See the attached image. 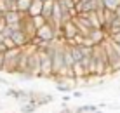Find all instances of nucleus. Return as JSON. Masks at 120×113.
Masks as SVG:
<instances>
[{"instance_id":"1","label":"nucleus","mask_w":120,"mask_h":113,"mask_svg":"<svg viewBox=\"0 0 120 113\" xmlns=\"http://www.w3.org/2000/svg\"><path fill=\"white\" fill-rule=\"evenodd\" d=\"M19 56H21V47L7 49V51L4 52V73L16 75L18 63H19Z\"/></svg>"},{"instance_id":"2","label":"nucleus","mask_w":120,"mask_h":113,"mask_svg":"<svg viewBox=\"0 0 120 113\" xmlns=\"http://www.w3.org/2000/svg\"><path fill=\"white\" fill-rule=\"evenodd\" d=\"M57 35H59V26H56L54 23L47 21L44 26H40L37 30V35L33 40H40V42H54L57 40Z\"/></svg>"},{"instance_id":"3","label":"nucleus","mask_w":120,"mask_h":113,"mask_svg":"<svg viewBox=\"0 0 120 113\" xmlns=\"http://www.w3.org/2000/svg\"><path fill=\"white\" fill-rule=\"evenodd\" d=\"M40 52V78H52L54 68H52V54L49 51H38Z\"/></svg>"},{"instance_id":"4","label":"nucleus","mask_w":120,"mask_h":113,"mask_svg":"<svg viewBox=\"0 0 120 113\" xmlns=\"http://www.w3.org/2000/svg\"><path fill=\"white\" fill-rule=\"evenodd\" d=\"M28 75L31 78H40V52L35 47L30 49L28 56Z\"/></svg>"},{"instance_id":"5","label":"nucleus","mask_w":120,"mask_h":113,"mask_svg":"<svg viewBox=\"0 0 120 113\" xmlns=\"http://www.w3.org/2000/svg\"><path fill=\"white\" fill-rule=\"evenodd\" d=\"M31 103H35L37 106H45V104L52 103L54 101V96L52 94H45V92H37V90H31V98H30Z\"/></svg>"},{"instance_id":"6","label":"nucleus","mask_w":120,"mask_h":113,"mask_svg":"<svg viewBox=\"0 0 120 113\" xmlns=\"http://www.w3.org/2000/svg\"><path fill=\"white\" fill-rule=\"evenodd\" d=\"M21 30L26 33V35L30 37L31 40L35 38V35H37V26L33 24L31 16H28V14H24V16H23V19H21Z\"/></svg>"},{"instance_id":"7","label":"nucleus","mask_w":120,"mask_h":113,"mask_svg":"<svg viewBox=\"0 0 120 113\" xmlns=\"http://www.w3.org/2000/svg\"><path fill=\"white\" fill-rule=\"evenodd\" d=\"M24 14H26V12H21V11H18V9H14V11H5V12H4L5 24H16V23H19V21L23 19Z\"/></svg>"},{"instance_id":"8","label":"nucleus","mask_w":120,"mask_h":113,"mask_svg":"<svg viewBox=\"0 0 120 113\" xmlns=\"http://www.w3.org/2000/svg\"><path fill=\"white\" fill-rule=\"evenodd\" d=\"M89 38L94 42V45H99L108 38V35H106V31L103 30V28H92L90 33H89Z\"/></svg>"},{"instance_id":"9","label":"nucleus","mask_w":120,"mask_h":113,"mask_svg":"<svg viewBox=\"0 0 120 113\" xmlns=\"http://www.w3.org/2000/svg\"><path fill=\"white\" fill-rule=\"evenodd\" d=\"M71 68H73V73H75V78H77V80H84V78H89V77H87V70L84 68L82 61H75Z\"/></svg>"},{"instance_id":"10","label":"nucleus","mask_w":120,"mask_h":113,"mask_svg":"<svg viewBox=\"0 0 120 113\" xmlns=\"http://www.w3.org/2000/svg\"><path fill=\"white\" fill-rule=\"evenodd\" d=\"M54 4H56V0H45V2H44L42 16H44V18H47V21L52 18V12H54Z\"/></svg>"},{"instance_id":"11","label":"nucleus","mask_w":120,"mask_h":113,"mask_svg":"<svg viewBox=\"0 0 120 113\" xmlns=\"http://www.w3.org/2000/svg\"><path fill=\"white\" fill-rule=\"evenodd\" d=\"M42 7H44V2L42 0H33L30 9H28V16H38L42 14Z\"/></svg>"},{"instance_id":"12","label":"nucleus","mask_w":120,"mask_h":113,"mask_svg":"<svg viewBox=\"0 0 120 113\" xmlns=\"http://www.w3.org/2000/svg\"><path fill=\"white\" fill-rule=\"evenodd\" d=\"M63 56H64V66H73V63H75V59H73V54L71 51H70V45L64 42V51H63Z\"/></svg>"},{"instance_id":"13","label":"nucleus","mask_w":120,"mask_h":113,"mask_svg":"<svg viewBox=\"0 0 120 113\" xmlns=\"http://www.w3.org/2000/svg\"><path fill=\"white\" fill-rule=\"evenodd\" d=\"M37 104L35 103H31V101H24L21 103V108H19V113H35L37 111Z\"/></svg>"},{"instance_id":"14","label":"nucleus","mask_w":120,"mask_h":113,"mask_svg":"<svg viewBox=\"0 0 120 113\" xmlns=\"http://www.w3.org/2000/svg\"><path fill=\"white\" fill-rule=\"evenodd\" d=\"M98 110H99L98 104H84V106H77V110L73 113H94Z\"/></svg>"},{"instance_id":"15","label":"nucleus","mask_w":120,"mask_h":113,"mask_svg":"<svg viewBox=\"0 0 120 113\" xmlns=\"http://www.w3.org/2000/svg\"><path fill=\"white\" fill-rule=\"evenodd\" d=\"M31 2H33V0H18V2H16V9L28 14V9H30Z\"/></svg>"},{"instance_id":"16","label":"nucleus","mask_w":120,"mask_h":113,"mask_svg":"<svg viewBox=\"0 0 120 113\" xmlns=\"http://www.w3.org/2000/svg\"><path fill=\"white\" fill-rule=\"evenodd\" d=\"M5 98H12V99H16L18 101L19 99V89H16V87H7V90H5Z\"/></svg>"},{"instance_id":"17","label":"nucleus","mask_w":120,"mask_h":113,"mask_svg":"<svg viewBox=\"0 0 120 113\" xmlns=\"http://www.w3.org/2000/svg\"><path fill=\"white\" fill-rule=\"evenodd\" d=\"M31 19H33V24L37 26V30H38L40 26H44V24L47 23V18H44L42 14H38V16H31Z\"/></svg>"},{"instance_id":"18","label":"nucleus","mask_w":120,"mask_h":113,"mask_svg":"<svg viewBox=\"0 0 120 113\" xmlns=\"http://www.w3.org/2000/svg\"><path fill=\"white\" fill-rule=\"evenodd\" d=\"M103 2H105V7H106V9H111V11H115V9L120 5V0H103Z\"/></svg>"},{"instance_id":"19","label":"nucleus","mask_w":120,"mask_h":113,"mask_svg":"<svg viewBox=\"0 0 120 113\" xmlns=\"http://www.w3.org/2000/svg\"><path fill=\"white\" fill-rule=\"evenodd\" d=\"M4 45H5L7 49H14V47H18V45L14 44V40H12V37H5V38H4Z\"/></svg>"},{"instance_id":"20","label":"nucleus","mask_w":120,"mask_h":113,"mask_svg":"<svg viewBox=\"0 0 120 113\" xmlns=\"http://www.w3.org/2000/svg\"><path fill=\"white\" fill-rule=\"evenodd\" d=\"M108 38H110L111 42H115V44H120V31H117V33H115V35L108 37Z\"/></svg>"},{"instance_id":"21","label":"nucleus","mask_w":120,"mask_h":113,"mask_svg":"<svg viewBox=\"0 0 120 113\" xmlns=\"http://www.w3.org/2000/svg\"><path fill=\"white\" fill-rule=\"evenodd\" d=\"M82 96H84V94H82V90H73V94H71V98H82Z\"/></svg>"},{"instance_id":"22","label":"nucleus","mask_w":120,"mask_h":113,"mask_svg":"<svg viewBox=\"0 0 120 113\" xmlns=\"http://www.w3.org/2000/svg\"><path fill=\"white\" fill-rule=\"evenodd\" d=\"M2 85H5V87H11V83L7 82V80H4V78H0V87Z\"/></svg>"},{"instance_id":"23","label":"nucleus","mask_w":120,"mask_h":113,"mask_svg":"<svg viewBox=\"0 0 120 113\" xmlns=\"http://www.w3.org/2000/svg\"><path fill=\"white\" fill-rule=\"evenodd\" d=\"M0 72H4V54H0Z\"/></svg>"},{"instance_id":"24","label":"nucleus","mask_w":120,"mask_h":113,"mask_svg":"<svg viewBox=\"0 0 120 113\" xmlns=\"http://www.w3.org/2000/svg\"><path fill=\"white\" fill-rule=\"evenodd\" d=\"M57 113H71V110H70V108H66V106H63V110L57 111Z\"/></svg>"},{"instance_id":"25","label":"nucleus","mask_w":120,"mask_h":113,"mask_svg":"<svg viewBox=\"0 0 120 113\" xmlns=\"http://www.w3.org/2000/svg\"><path fill=\"white\" fill-rule=\"evenodd\" d=\"M70 99H71V96H70V94H68V96H63V103H66V101H70Z\"/></svg>"},{"instance_id":"26","label":"nucleus","mask_w":120,"mask_h":113,"mask_svg":"<svg viewBox=\"0 0 120 113\" xmlns=\"http://www.w3.org/2000/svg\"><path fill=\"white\" fill-rule=\"evenodd\" d=\"M115 14H117V16H118V18H120V5L117 7V9H115Z\"/></svg>"},{"instance_id":"27","label":"nucleus","mask_w":120,"mask_h":113,"mask_svg":"<svg viewBox=\"0 0 120 113\" xmlns=\"http://www.w3.org/2000/svg\"><path fill=\"white\" fill-rule=\"evenodd\" d=\"M14 2H18V0H14Z\"/></svg>"},{"instance_id":"28","label":"nucleus","mask_w":120,"mask_h":113,"mask_svg":"<svg viewBox=\"0 0 120 113\" xmlns=\"http://www.w3.org/2000/svg\"><path fill=\"white\" fill-rule=\"evenodd\" d=\"M42 2H45V0H42Z\"/></svg>"},{"instance_id":"29","label":"nucleus","mask_w":120,"mask_h":113,"mask_svg":"<svg viewBox=\"0 0 120 113\" xmlns=\"http://www.w3.org/2000/svg\"><path fill=\"white\" fill-rule=\"evenodd\" d=\"M71 113H73V111H71Z\"/></svg>"},{"instance_id":"30","label":"nucleus","mask_w":120,"mask_h":113,"mask_svg":"<svg viewBox=\"0 0 120 113\" xmlns=\"http://www.w3.org/2000/svg\"><path fill=\"white\" fill-rule=\"evenodd\" d=\"M18 113H19V111H18Z\"/></svg>"}]
</instances>
